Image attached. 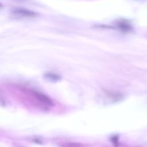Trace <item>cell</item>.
<instances>
[{"mask_svg":"<svg viewBox=\"0 0 147 147\" xmlns=\"http://www.w3.org/2000/svg\"><path fill=\"white\" fill-rule=\"evenodd\" d=\"M45 77L52 80H58L60 79V77L58 75H56L53 73H51V72L46 73L45 74Z\"/></svg>","mask_w":147,"mask_h":147,"instance_id":"3","label":"cell"},{"mask_svg":"<svg viewBox=\"0 0 147 147\" xmlns=\"http://www.w3.org/2000/svg\"><path fill=\"white\" fill-rule=\"evenodd\" d=\"M3 7V6H2V5L1 4V3H0V8H2Z\"/></svg>","mask_w":147,"mask_h":147,"instance_id":"4","label":"cell"},{"mask_svg":"<svg viewBox=\"0 0 147 147\" xmlns=\"http://www.w3.org/2000/svg\"><path fill=\"white\" fill-rule=\"evenodd\" d=\"M12 13L17 17L25 18H34L37 16V13L35 11L24 8L15 9L12 11Z\"/></svg>","mask_w":147,"mask_h":147,"instance_id":"1","label":"cell"},{"mask_svg":"<svg viewBox=\"0 0 147 147\" xmlns=\"http://www.w3.org/2000/svg\"><path fill=\"white\" fill-rule=\"evenodd\" d=\"M33 95L41 102L47 105L48 106H52L53 105L52 100L47 95L40 93L37 91H32Z\"/></svg>","mask_w":147,"mask_h":147,"instance_id":"2","label":"cell"}]
</instances>
